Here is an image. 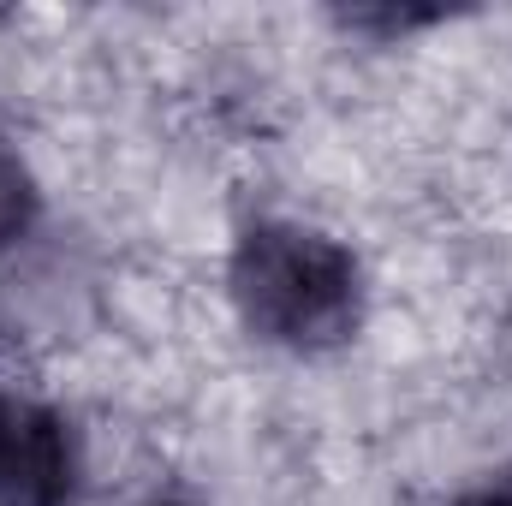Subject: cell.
Wrapping results in <instances>:
<instances>
[{
    "mask_svg": "<svg viewBox=\"0 0 512 506\" xmlns=\"http://www.w3.org/2000/svg\"><path fill=\"white\" fill-rule=\"evenodd\" d=\"M233 304L256 340L286 352H334L364 322V274L340 239L262 221L233 245Z\"/></svg>",
    "mask_w": 512,
    "mask_h": 506,
    "instance_id": "obj_1",
    "label": "cell"
},
{
    "mask_svg": "<svg viewBox=\"0 0 512 506\" xmlns=\"http://www.w3.org/2000/svg\"><path fill=\"white\" fill-rule=\"evenodd\" d=\"M78 495V441L72 423L0 381V506H72Z\"/></svg>",
    "mask_w": 512,
    "mask_h": 506,
    "instance_id": "obj_2",
    "label": "cell"
},
{
    "mask_svg": "<svg viewBox=\"0 0 512 506\" xmlns=\"http://www.w3.org/2000/svg\"><path fill=\"white\" fill-rule=\"evenodd\" d=\"M36 221V179L24 167V155L12 149V137L0 131V251L18 245Z\"/></svg>",
    "mask_w": 512,
    "mask_h": 506,
    "instance_id": "obj_3",
    "label": "cell"
},
{
    "mask_svg": "<svg viewBox=\"0 0 512 506\" xmlns=\"http://www.w3.org/2000/svg\"><path fill=\"white\" fill-rule=\"evenodd\" d=\"M477 506H512V471H507V477H501V483H495V489H489Z\"/></svg>",
    "mask_w": 512,
    "mask_h": 506,
    "instance_id": "obj_4",
    "label": "cell"
}]
</instances>
